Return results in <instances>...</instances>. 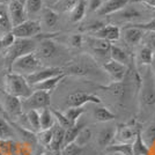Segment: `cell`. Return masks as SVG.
Returning <instances> with one entry per match:
<instances>
[{
  "label": "cell",
  "instance_id": "6da1fadb",
  "mask_svg": "<svg viewBox=\"0 0 155 155\" xmlns=\"http://www.w3.org/2000/svg\"><path fill=\"white\" fill-rule=\"evenodd\" d=\"M4 81H5V91L20 100L27 98L34 91L31 86L27 82L26 78L18 73L8 72L5 75Z\"/></svg>",
  "mask_w": 155,
  "mask_h": 155
},
{
  "label": "cell",
  "instance_id": "7a4b0ae2",
  "mask_svg": "<svg viewBox=\"0 0 155 155\" xmlns=\"http://www.w3.org/2000/svg\"><path fill=\"white\" fill-rule=\"evenodd\" d=\"M37 46V42L34 38H16L13 45L9 46L6 50L5 60L8 72L11 71V66L14 63L15 59H18L21 56H25L28 53L35 52Z\"/></svg>",
  "mask_w": 155,
  "mask_h": 155
},
{
  "label": "cell",
  "instance_id": "3957f363",
  "mask_svg": "<svg viewBox=\"0 0 155 155\" xmlns=\"http://www.w3.org/2000/svg\"><path fill=\"white\" fill-rule=\"evenodd\" d=\"M39 68H42V61L37 58L35 52H31V53L21 56L18 59H15L11 66L9 72H14L23 77H27L34 72L38 71Z\"/></svg>",
  "mask_w": 155,
  "mask_h": 155
},
{
  "label": "cell",
  "instance_id": "277c9868",
  "mask_svg": "<svg viewBox=\"0 0 155 155\" xmlns=\"http://www.w3.org/2000/svg\"><path fill=\"white\" fill-rule=\"evenodd\" d=\"M140 77V101L145 107H152L155 104V78L149 66H147V70Z\"/></svg>",
  "mask_w": 155,
  "mask_h": 155
},
{
  "label": "cell",
  "instance_id": "5b68a950",
  "mask_svg": "<svg viewBox=\"0 0 155 155\" xmlns=\"http://www.w3.org/2000/svg\"><path fill=\"white\" fill-rule=\"evenodd\" d=\"M21 102H22V109L26 111L41 110L50 107L51 96H50V93L48 91H34L27 98L21 100Z\"/></svg>",
  "mask_w": 155,
  "mask_h": 155
},
{
  "label": "cell",
  "instance_id": "8992f818",
  "mask_svg": "<svg viewBox=\"0 0 155 155\" xmlns=\"http://www.w3.org/2000/svg\"><path fill=\"white\" fill-rule=\"evenodd\" d=\"M42 31V25L37 20H26L12 28L15 38H32Z\"/></svg>",
  "mask_w": 155,
  "mask_h": 155
},
{
  "label": "cell",
  "instance_id": "52a82bcc",
  "mask_svg": "<svg viewBox=\"0 0 155 155\" xmlns=\"http://www.w3.org/2000/svg\"><path fill=\"white\" fill-rule=\"evenodd\" d=\"M1 103L4 107V110L6 112L7 117H11L13 119H18L22 114V102L21 100L15 96H12L9 94H7L6 91H1Z\"/></svg>",
  "mask_w": 155,
  "mask_h": 155
},
{
  "label": "cell",
  "instance_id": "ba28073f",
  "mask_svg": "<svg viewBox=\"0 0 155 155\" xmlns=\"http://www.w3.org/2000/svg\"><path fill=\"white\" fill-rule=\"evenodd\" d=\"M87 103L101 104L102 100L97 95L88 94L84 91H74L66 97V105L67 107H84Z\"/></svg>",
  "mask_w": 155,
  "mask_h": 155
},
{
  "label": "cell",
  "instance_id": "9c48e42d",
  "mask_svg": "<svg viewBox=\"0 0 155 155\" xmlns=\"http://www.w3.org/2000/svg\"><path fill=\"white\" fill-rule=\"evenodd\" d=\"M129 68V66L117 63L111 59H108L103 64V70L111 78L112 81H124L127 77Z\"/></svg>",
  "mask_w": 155,
  "mask_h": 155
},
{
  "label": "cell",
  "instance_id": "30bf717a",
  "mask_svg": "<svg viewBox=\"0 0 155 155\" xmlns=\"http://www.w3.org/2000/svg\"><path fill=\"white\" fill-rule=\"evenodd\" d=\"M63 73H64L63 67H46V68H39L38 71L34 72V73H31V74H29V75H27L25 78H26L27 82L31 87H34L35 84H39V82L44 81L46 79H50V78L63 74Z\"/></svg>",
  "mask_w": 155,
  "mask_h": 155
},
{
  "label": "cell",
  "instance_id": "8fae6325",
  "mask_svg": "<svg viewBox=\"0 0 155 155\" xmlns=\"http://www.w3.org/2000/svg\"><path fill=\"white\" fill-rule=\"evenodd\" d=\"M139 132H140V130H139V127H138L134 123L118 125L116 127V136H115V139H117L118 142L132 143Z\"/></svg>",
  "mask_w": 155,
  "mask_h": 155
},
{
  "label": "cell",
  "instance_id": "7c38bea8",
  "mask_svg": "<svg viewBox=\"0 0 155 155\" xmlns=\"http://www.w3.org/2000/svg\"><path fill=\"white\" fill-rule=\"evenodd\" d=\"M57 45L51 38H43L39 43H37L35 54L37 56V58L42 60H49L53 58L57 54Z\"/></svg>",
  "mask_w": 155,
  "mask_h": 155
},
{
  "label": "cell",
  "instance_id": "4fadbf2b",
  "mask_svg": "<svg viewBox=\"0 0 155 155\" xmlns=\"http://www.w3.org/2000/svg\"><path fill=\"white\" fill-rule=\"evenodd\" d=\"M84 41L87 42V44L89 46L93 53H95L96 56L104 58V57H109L110 59V49H111V43L104 39L97 38L94 36H88L87 38H84Z\"/></svg>",
  "mask_w": 155,
  "mask_h": 155
},
{
  "label": "cell",
  "instance_id": "5bb4252c",
  "mask_svg": "<svg viewBox=\"0 0 155 155\" xmlns=\"http://www.w3.org/2000/svg\"><path fill=\"white\" fill-rule=\"evenodd\" d=\"M7 9H8V15H9V20H11L12 27L18 26V25L22 23L23 21L27 20L25 5L21 4L18 0H13V1L7 6Z\"/></svg>",
  "mask_w": 155,
  "mask_h": 155
},
{
  "label": "cell",
  "instance_id": "9a60e30c",
  "mask_svg": "<svg viewBox=\"0 0 155 155\" xmlns=\"http://www.w3.org/2000/svg\"><path fill=\"white\" fill-rule=\"evenodd\" d=\"M130 0H104L101 7L96 11L100 16H108L111 14H116L125 6H127Z\"/></svg>",
  "mask_w": 155,
  "mask_h": 155
},
{
  "label": "cell",
  "instance_id": "2e32d148",
  "mask_svg": "<svg viewBox=\"0 0 155 155\" xmlns=\"http://www.w3.org/2000/svg\"><path fill=\"white\" fill-rule=\"evenodd\" d=\"M91 34H93L91 36L108 41V42H114L120 38V29L115 25H103L101 28H98Z\"/></svg>",
  "mask_w": 155,
  "mask_h": 155
},
{
  "label": "cell",
  "instance_id": "e0dca14e",
  "mask_svg": "<svg viewBox=\"0 0 155 155\" xmlns=\"http://www.w3.org/2000/svg\"><path fill=\"white\" fill-rule=\"evenodd\" d=\"M143 34L145 31L142 29L133 25H130L124 28L123 31L120 30V37H123L124 42L129 45H138L141 42Z\"/></svg>",
  "mask_w": 155,
  "mask_h": 155
},
{
  "label": "cell",
  "instance_id": "ac0fdd59",
  "mask_svg": "<svg viewBox=\"0 0 155 155\" xmlns=\"http://www.w3.org/2000/svg\"><path fill=\"white\" fill-rule=\"evenodd\" d=\"M66 75H75V77H86L91 73V66L84 61H78L68 65L67 67H63Z\"/></svg>",
  "mask_w": 155,
  "mask_h": 155
},
{
  "label": "cell",
  "instance_id": "d6986e66",
  "mask_svg": "<svg viewBox=\"0 0 155 155\" xmlns=\"http://www.w3.org/2000/svg\"><path fill=\"white\" fill-rule=\"evenodd\" d=\"M115 136H116V126H108V127L102 129L97 134L98 146L102 148H107L114 142Z\"/></svg>",
  "mask_w": 155,
  "mask_h": 155
},
{
  "label": "cell",
  "instance_id": "ffe728a7",
  "mask_svg": "<svg viewBox=\"0 0 155 155\" xmlns=\"http://www.w3.org/2000/svg\"><path fill=\"white\" fill-rule=\"evenodd\" d=\"M110 59L115 60L117 63H120L123 65H126L130 67V63H131V57L127 53V51L119 45L112 44L111 49H110Z\"/></svg>",
  "mask_w": 155,
  "mask_h": 155
},
{
  "label": "cell",
  "instance_id": "44dd1931",
  "mask_svg": "<svg viewBox=\"0 0 155 155\" xmlns=\"http://www.w3.org/2000/svg\"><path fill=\"white\" fill-rule=\"evenodd\" d=\"M65 77H66V74L63 73V74H59V75L50 78V79H46V80H44V81H42V82H39V84H35V86L32 87V89L51 93L53 89H56V87L61 82V80H63Z\"/></svg>",
  "mask_w": 155,
  "mask_h": 155
},
{
  "label": "cell",
  "instance_id": "7402d4cb",
  "mask_svg": "<svg viewBox=\"0 0 155 155\" xmlns=\"http://www.w3.org/2000/svg\"><path fill=\"white\" fill-rule=\"evenodd\" d=\"M126 87H127L126 80H124V81H112L110 84L102 86L101 88L107 93H109L110 95H112L114 97L120 98V97L124 96V94L126 91Z\"/></svg>",
  "mask_w": 155,
  "mask_h": 155
},
{
  "label": "cell",
  "instance_id": "603a6c76",
  "mask_svg": "<svg viewBox=\"0 0 155 155\" xmlns=\"http://www.w3.org/2000/svg\"><path fill=\"white\" fill-rule=\"evenodd\" d=\"M64 136H65V129L60 127L58 124H54L52 140L50 146H49L52 152L60 150V149L63 148V146H64Z\"/></svg>",
  "mask_w": 155,
  "mask_h": 155
},
{
  "label": "cell",
  "instance_id": "cb8c5ba5",
  "mask_svg": "<svg viewBox=\"0 0 155 155\" xmlns=\"http://www.w3.org/2000/svg\"><path fill=\"white\" fill-rule=\"evenodd\" d=\"M154 59V50L149 45H143L138 51L137 54V63L140 66H150Z\"/></svg>",
  "mask_w": 155,
  "mask_h": 155
},
{
  "label": "cell",
  "instance_id": "d4e9b609",
  "mask_svg": "<svg viewBox=\"0 0 155 155\" xmlns=\"http://www.w3.org/2000/svg\"><path fill=\"white\" fill-rule=\"evenodd\" d=\"M58 21H59L58 13L54 9L49 8V7L42 9V21H39L41 25H44V26H46L48 28L51 29V28L57 26Z\"/></svg>",
  "mask_w": 155,
  "mask_h": 155
},
{
  "label": "cell",
  "instance_id": "484cf974",
  "mask_svg": "<svg viewBox=\"0 0 155 155\" xmlns=\"http://www.w3.org/2000/svg\"><path fill=\"white\" fill-rule=\"evenodd\" d=\"M39 112V124H41V130H48L53 127V125L56 124L54 117L52 114V110L49 108L38 110Z\"/></svg>",
  "mask_w": 155,
  "mask_h": 155
},
{
  "label": "cell",
  "instance_id": "4316f807",
  "mask_svg": "<svg viewBox=\"0 0 155 155\" xmlns=\"http://www.w3.org/2000/svg\"><path fill=\"white\" fill-rule=\"evenodd\" d=\"M87 13V1L86 0H80L75 7L70 12V20L72 22L77 23L82 21Z\"/></svg>",
  "mask_w": 155,
  "mask_h": 155
},
{
  "label": "cell",
  "instance_id": "83f0119b",
  "mask_svg": "<svg viewBox=\"0 0 155 155\" xmlns=\"http://www.w3.org/2000/svg\"><path fill=\"white\" fill-rule=\"evenodd\" d=\"M12 23L8 15V9L5 5H0V37L7 32L12 31Z\"/></svg>",
  "mask_w": 155,
  "mask_h": 155
},
{
  "label": "cell",
  "instance_id": "f1b7e54d",
  "mask_svg": "<svg viewBox=\"0 0 155 155\" xmlns=\"http://www.w3.org/2000/svg\"><path fill=\"white\" fill-rule=\"evenodd\" d=\"M132 154L133 155H150V148L142 140L141 131L137 134L132 142Z\"/></svg>",
  "mask_w": 155,
  "mask_h": 155
},
{
  "label": "cell",
  "instance_id": "f546056e",
  "mask_svg": "<svg viewBox=\"0 0 155 155\" xmlns=\"http://www.w3.org/2000/svg\"><path fill=\"white\" fill-rule=\"evenodd\" d=\"M116 15L119 19L124 21H136L141 18V13L133 6H125L123 9H120L119 12H117Z\"/></svg>",
  "mask_w": 155,
  "mask_h": 155
},
{
  "label": "cell",
  "instance_id": "4dcf8cb0",
  "mask_svg": "<svg viewBox=\"0 0 155 155\" xmlns=\"http://www.w3.org/2000/svg\"><path fill=\"white\" fill-rule=\"evenodd\" d=\"M93 115L97 122H101V123H108V122H111L116 118L115 114L111 112L105 107H96L93 111Z\"/></svg>",
  "mask_w": 155,
  "mask_h": 155
},
{
  "label": "cell",
  "instance_id": "1f68e13d",
  "mask_svg": "<svg viewBox=\"0 0 155 155\" xmlns=\"http://www.w3.org/2000/svg\"><path fill=\"white\" fill-rule=\"evenodd\" d=\"M16 136L13 125L0 117V140H12Z\"/></svg>",
  "mask_w": 155,
  "mask_h": 155
},
{
  "label": "cell",
  "instance_id": "d6a6232c",
  "mask_svg": "<svg viewBox=\"0 0 155 155\" xmlns=\"http://www.w3.org/2000/svg\"><path fill=\"white\" fill-rule=\"evenodd\" d=\"M105 150L110 154L115 153L118 155H133L132 154V143H123V142L111 143L105 148Z\"/></svg>",
  "mask_w": 155,
  "mask_h": 155
},
{
  "label": "cell",
  "instance_id": "836d02e7",
  "mask_svg": "<svg viewBox=\"0 0 155 155\" xmlns=\"http://www.w3.org/2000/svg\"><path fill=\"white\" fill-rule=\"evenodd\" d=\"M84 126V124L77 123V124H74V125H72L71 127H68V129L65 130L64 146H65V145H67V143H70V142L75 141L78 134H79V132L81 131V129H82Z\"/></svg>",
  "mask_w": 155,
  "mask_h": 155
},
{
  "label": "cell",
  "instance_id": "e575fe53",
  "mask_svg": "<svg viewBox=\"0 0 155 155\" xmlns=\"http://www.w3.org/2000/svg\"><path fill=\"white\" fill-rule=\"evenodd\" d=\"M84 107H68V109L65 111L64 115L74 125V124H77L79 122L80 117L84 115Z\"/></svg>",
  "mask_w": 155,
  "mask_h": 155
},
{
  "label": "cell",
  "instance_id": "d590c367",
  "mask_svg": "<svg viewBox=\"0 0 155 155\" xmlns=\"http://www.w3.org/2000/svg\"><path fill=\"white\" fill-rule=\"evenodd\" d=\"M91 138H93V131H91L89 127H86L84 126L81 131L79 132V134H78L77 139H75V143L79 145L80 147H82L84 148V146H87L89 141L91 140Z\"/></svg>",
  "mask_w": 155,
  "mask_h": 155
},
{
  "label": "cell",
  "instance_id": "8d00e7d4",
  "mask_svg": "<svg viewBox=\"0 0 155 155\" xmlns=\"http://www.w3.org/2000/svg\"><path fill=\"white\" fill-rule=\"evenodd\" d=\"M43 9V0H26L25 1V11L27 15H35L42 12Z\"/></svg>",
  "mask_w": 155,
  "mask_h": 155
},
{
  "label": "cell",
  "instance_id": "74e56055",
  "mask_svg": "<svg viewBox=\"0 0 155 155\" xmlns=\"http://www.w3.org/2000/svg\"><path fill=\"white\" fill-rule=\"evenodd\" d=\"M26 116L28 118L29 125L31 127L32 132L37 133L41 131V124H39V112L38 110H29L26 111Z\"/></svg>",
  "mask_w": 155,
  "mask_h": 155
},
{
  "label": "cell",
  "instance_id": "f35d334b",
  "mask_svg": "<svg viewBox=\"0 0 155 155\" xmlns=\"http://www.w3.org/2000/svg\"><path fill=\"white\" fill-rule=\"evenodd\" d=\"M80 0H58L54 4V11L70 13Z\"/></svg>",
  "mask_w": 155,
  "mask_h": 155
},
{
  "label": "cell",
  "instance_id": "ab89813d",
  "mask_svg": "<svg viewBox=\"0 0 155 155\" xmlns=\"http://www.w3.org/2000/svg\"><path fill=\"white\" fill-rule=\"evenodd\" d=\"M142 140L147 146H153L155 143V124L149 125L147 129L141 133Z\"/></svg>",
  "mask_w": 155,
  "mask_h": 155
},
{
  "label": "cell",
  "instance_id": "60d3db41",
  "mask_svg": "<svg viewBox=\"0 0 155 155\" xmlns=\"http://www.w3.org/2000/svg\"><path fill=\"white\" fill-rule=\"evenodd\" d=\"M60 153L61 155H81L82 147H80L75 142H70L63 146V148L60 149Z\"/></svg>",
  "mask_w": 155,
  "mask_h": 155
},
{
  "label": "cell",
  "instance_id": "b9f144b4",
  "mask_svg": "<svg viewBox=\"0 0 155 155\" xmlns=\"http://www.w3.org/2000/svg\"><path fill=\"white\" fill-rule=\"evenodd\" d=\"M52 134H53V127L48 130H41L39 132H37V139L43 146H50L52 140Z\"/></svg>",
  "mask_w": 155,
  "mask_h": 155
},
{
  "label": "cell",
  "instance_id": "7bdbcfd3",
  "mask_svg": "<svg viewBox=\"0 0 155 155\" xmlns=\"http://www.w3.org/2000/svg\"><path fill=\"white\" fill-rule=\"evenodd\" d=\"M52 114H53V117H54V120L57 122L60 127H63V129H68V127H71L73 124L66 118V116L64 115V112H60L58 110H52Z\"/></svg>",
  "mask_w": 155,
  "mask_h": 155
},
{
  "label": "cell",
  "instance_id": "ee69618b",
  "mask_svg": "<svg viewBox=\"0 0 155 155\" xmlns=\"http://www.w3.org/2000/svg\"><path fill=\"white\" fill-rule=\"evenodd\" d=\"M15 39L16 38H15V36L12 34V31L7 32V34L2 35V36L0 37V45H1L2 49L7 50L9 46L13 45V43L15 42Z\"/></svg>",
  "mask_w": 155,
  "mask_h": 155
},
{
  "label": "cell",
  "instance_id": "f6af8a7d",
  "mask_svg": "<svg viewBox=\"0 0 155 155\" xmlns=\"http://www.w3.org/2000/svg\"><path fill=\"white\" fill-rule=\"evenodd\" d=\"M84 42V37L80 34H74L68 37V43L73 48H81Z\"/></svg>",
  "mask_w": 155,
  "mask_h": 155
},
{
  "label": "cell",
  "instance_id": "bcb514c9",
  "mask_svg": "<svg viewBox=\"0 0 155 155\" xmlns=\"http://www.w3.org/2000/svg\"><path fill=\"white\" fill-rule=\"evenodd\" d=\"M133 26L140 28L143 31H155V19L143 23H133Z\"/></svg>",
  "mask_w": 155,
  "mask_h": 155
},
{
  "label": "cell",
  "instance_id": "7dc6e473",
  "mask_svg": "<svg viewBox=\"0 0 155 155\" xmlns=\"http://www.w3.org/2000/svg\"><path fill=\"white\" fill-rule=\"evenodd\" d=\"M87 1V9L91 12H96L103 4V0H86Z\"/></svg>",
  "mask_w": 155,
  "mask_h": 155
},
{
  "label": "cell",
  "instance_id": "c3c4849f",
  "mask_svg": "<svg viewBox=\"0 0 155 155\" xmlns=\"http://www.w3.org/2000/svg\"><path fill=\"white\" fill-rule=\"evenodd\" d=\"M0 117H2V118L7 117L6 112H5V110H4V107H2V103H1V101H0Z\"/></svg>",
  "mask_w": 155,
  "mask_h": 155
},
{
  "label": "cell",
  "instance_id": "681fc988",
  "mask_svg": "<svg viewBox=\"0 0 155 155\" xmlns=\"http://www.w3.org/2000/svg\"><path fill=\"white\" fill-rule=\"evenodd\" d=\"M150 71H152V73H153V75H154L155 78V58L153 59V61H152V64H150Z\"/></svg>",
  "mask_w": 155,
  "mask_h": 155
},
{
  "label": "cell",
  "instance_id": "f907efd6",
  "mask_svg": "<svg viewBox=\"0 0 155 155\" xmlns=\"http://www.w3.org/2000/svg\"><path fill=\"white\" fill-rule=\"evenodd\" d=\"M13 0H0V5H5V6H8Z\"/></svg>",
  "mask_w": 155,
  "mask_h": 155
},
{
  "label": "cell",
  "instance_id": "816d5d0a",
  "mask_svg": "<svg viewBox=\"0 0 155 155\" xmlns=\"http://www.w3.org/2000/svg\"><path fill=\"white\" fill-rule=\"evenodd\" d=\"M52 155H61L60 150H56V152H52Z\"/></svg>",
  "mask_w": 155,
  "mask_h": 155
},
{
  "label": "cell",
  "instance_id": "f5cc1de1",
  "mask_svg": "<svg viewBox=\"0 0 155 155\" xmlns=\"http://www.w3.org/2000/svg\"><path fill=\"white\" fill-rule=\"evenodd\" d=\"M18 1H20L21 4H23V5H25V1H26V0H18Z\"/></svg>",
  "mask_w": 155,
  "mask_h": 155
},
{
  "label": "cell",
  "instance_id": "db71d44e",
  "mask_svg": "<svg viewBox=\"0 0 155 155\" xmlns=\"http://www.w3.org/2000/svg\"><path fill=\"white\" fill-rule=\"evenodd\" d=\"M44 155H52V154H51V153H45Z\"/></svg>",
  "mask_w": 155,
  "mask_h": 155
},
{
  "label": "cell",
  "instance_id": "11a10c76",
  "mask_svg": "<svg viewBox=\"0 0 155 155\" xmlns=\"http://www.w3.org/2000/svg\"><path fill=\"white\" fill-rule=\"evenodd\" d=\"M110 155H118V154H115V153H111Z\"/></svg>",
  "mask_w": 155,
  "mask_h": 155
},
{
  "label": "cell",
  "instance_id": "9f6ffc18",
  "mask_svg": "<svg viewBox=\"0 0 155 155\" xmlns=\"http://www.w3.org/2000/svg\"><path fill=\"white\" fill-rule=\"evenodd\" d=\"M0 70H1V66H0Z\"/></svg>",
  "mask_w": 155,
  "mask_h": 155
},
{
  "label": "cell",
  "instance_id": "6f0895ef",
  "mask_svg": "<svg viewBox=\"0 0 155 155\" xmlns=\"http://www.w3.org/2000/svg\"><path fill=\"white\" fill-rule=\"evenodd\" d=\"M103 1H104V0H103Z\"/></svg>",
  "mask_w": 155,
  "mask_h": 155
}]
</instances>
